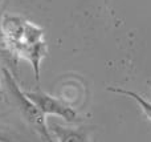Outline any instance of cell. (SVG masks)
Instances as JSON below:
<instances>
[{
	"instance_id": "6da1fadb",
	"label": "cell",
	"mask_w": 151,
	"mask_h": 142,
	"mask_svg": "<svg viewBox=\"0 0 151 142\" xmlns=\"http://www.w3.org/2000/svg\"><path fill=\"white\" fill-rule=\"evenodd\" d=\"M0 36L3 48L13 63L19 60L29 63L39 82L41 61L48 56L44 29L23 16L7 12L0 19Z\"/></svg>"
},
{
	"instance_id": "7a4b0ae2",
	"label": "cell",
	"mask_w": 151,
	"mask_h": 142,
	"mask_svg": "<svg viewBox=\"0 0 151 142\" xmlns=\"http://www.w3.org/2000/svg\"><path fill=\"white\" fill-rule=\"evenodd\" d=\"M1 82L5 88L7 94L13 101L16 109L19 110L23 121L29 126V129L39 136L44 142H53L52 134L49 132V125H48L47 117L39 110L36 105L27 97L24 90L20 88L15 79V74L8 68H1Z\"/></svg>"
},
{
	"instance_id": "3957f363",
	"label": "cell",
	"mask_w": 151,
	"mask_h": 142,
	"mask_svg": "<svg viewBox=\"0 0 151 142\" xmlns=\"http://www.w3.org/2000/svg\"><path fill=\"white\" fill-rule=\"evenodd\" d=\"M24 93L39 108V110L45 117L48 116L60 117V118H63L64 121L70 125L80 124L81 121H83L82 116L72 105L64 102L58 97H55V96L41 90L39 86L33 90H24Z\"/></svg>"
},
{
	"instance_id": "277c9868",
	"label": "cell",
	"mask_w": 151,
	"mask_h": 142,
	"mask_svg": "<svg viewBox=\"0 0 151 142\" xmlns=\"http://www.w3.org/2000/svg\"><path fill=\"white\" fill-rule=\"evenodd\" d=\"M53 142H88L89 129L80 126H64L58 122L49 125Z\"/></svg>"
},
{
	"instance_id": "5b68a950",
	"label": "cell",
	"mask_w": 151,
	"mask_h": 142,
	"mask_svg": "<svg viewBox=\"0 0 151 142\" xmlns=\"http://www.w3.org/2000/svg\"><path fill=\"white\" fill-rule=\"evenodd\" d=\"M107 90L111 93L121 94V96H126V97L134 100L139 105V108L142 109L145 116L151 121V102L147 101L146 98H143L141 94H138V93L134 92V90H129V89H125V88H121V86H107Z\"/></svg>"
},
{
	"instance_id": "8992f818",
	"label": "cell",
	"mask_w": 151,
	"mask_h": 142,
	"mask_svg": "<svg viewBox=\"0 0 151 142\" xmlns=\"http://www.w3.org/2000/svg\"><path fill=\"white\" fill-rule=\"evenodd\" d=\"M0 142H15V141H13L12 137H9L7 133H4V132L0 130Z\"/></svg>"
},
{
	"instance_id": "52a82bcc",
	"label": "cell",
	"mask_w": 151,
	"mask_h": 142,
	"mask_svg": "<svg viewBox=\"0 0 151 142\" xmlns=\"http://www.w3.org/2000/svg\"><path fill=\"white\" fill-rule=\"evenodd\" d=\"M1 101H8L7 97H5V92L3 89V85H1V80H0V102Z\"/></svg>"
},
{
	"instance_id": "ba28073f",
	"label": "cell",
	"mask_w": 151,
	"mask_h": 142,
	"mask_svg": "<svg viewBox=\"0 0 151 142\" xmlns=\"http://www.w3.org/2000/svg\"><path fill=\"white\" fill-rule=\"evenodd\" d=\"M147 84H149V86L151 88V79H150V80H147Z\"/></svg>"
}]
</instances>
